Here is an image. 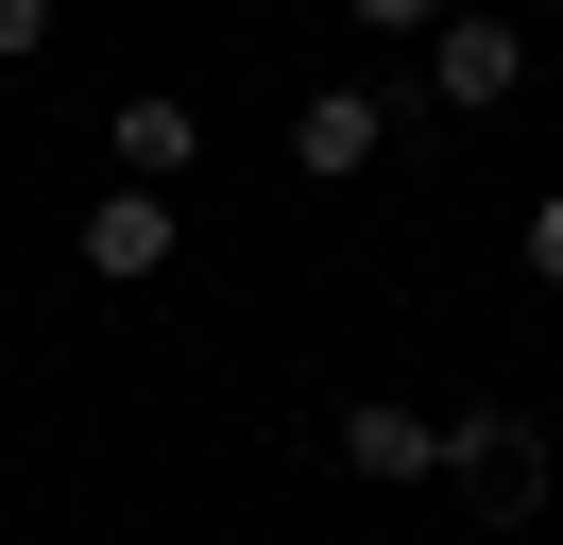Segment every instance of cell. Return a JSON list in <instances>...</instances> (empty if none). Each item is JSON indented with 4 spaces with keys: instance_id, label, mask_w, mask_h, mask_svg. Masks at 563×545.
I'll return each instance as SVG.
<instances>
[{
    "instance_id": "obj_2",
    "label": "cell",
    "mask_w": 563,
    "mask_h": 545,
    "mask_svg": "<svg viewBox=\"0 0 563 545\" xmlns=\"http://www.w3.org/2000/svg\"><path fill=\"white\" fill-rule=\"evenodd\" d=\"M410 52H427V102H444V120H495V102L529 86V34H512V18H461V0L410 34Z\"/></svg>"
},
{
    "instance_id": "obj_8",
    "label": "cell",
    "mask_w": 563,
    "mask_h": 545,
    "mask_svg": "<svg viewBox=\"0 0 563 545\" xmlns=\"http://www.w3.org/2000/svg\"><path fill=\"white\" fill-rule=\"evenodd\" d=\"M342 18H358V34H427L444 0H342Z\"/></svg>"
},
{
    "instance_id": "obj_10",
    "label": "cell",
    "mask_w": 563,
    "mask_h": 545,
    "mask_svg": "<svg viewBox=\"0 0 563 545\" xmlns=\"http://www.w3.org/2000/svg\"><path fill=\"white\" fill-rule=\"evenodd\" d=\"M0 188H18V154H0Z\"/></svg>"
},
{
    "instance_id": "obj_4",
    "label": "cell",
    "mask_w": 563,
    "mask_h": 545,
    "mask_svg": "<svg viewBox=\"0 0 563 545\" xmlns=\"http://www.w3.org/2000/svg\"><path fill=\"white\" fill-rule=\"evenodd\" d=\"M86 272H103V290H154V272H172V188L120 170V188L86 204Z\"/></svg>"
},
{
    "instance_id": "obj_9",
    "label": "cell",
    "mask_w": 563,
    "mask_h": 545,
    "mask_svg": "<svg viewBox=\"0 0 563 545\" xmlns=\"http://www.w3.org/2000/svg\"><path fill=\"white\" fill-rule=\"evenodd\" d=\"M529 272H547V290H563V188L529 204Z\"/></svg>"
},
{
    "instance_id": "obj_6",
    "label": "cell",
    "mask_w": 563,
    "mask_h": 545,
    "mask_svg": "<svg viewBox=\"0 0 563 545\" xmlns=\"http://www.w3.org/2000/svg\"><path fill=\"white\" fill-rule=\"evenodd\" d=\"M103 154L137 170V188H188V154H206V120H188L172 86H137V102H120V120H103Z\"/></svg>"
},
{
    "instance_id": "obj_3",
    "label": "cell",
    "mask_w": 563,
    "mask_h": 545,
    "mask_svg": "<svg viewBox=\"0 0 563 545\" xmlns=\"http://www.w3.org/2000/svg\"><path fill=\"white\" fill-rule=\"evenodd\" d=\"M342 477H376V494H427V477H444V443H461V409H410V392H358L342 426Z\"/></svg>"
},
{
    "instance_id": "obj_5",
    "label": "cell",
    "mask_w": 563,
    "mask_h": 545,
    "mask_svg": "<svg viewBox=\"0 0 563 545\" xmlns=\"http://www.w3.org/2000/svg\"><path fill=\"white\" fill-rule=\"evenodd\" d=\"M376 136H393V102H376V86H308V102H290L308 188H358V170H376Z\"/></svg>"
},
{
    "instance_id": "obj_1",
    "label": "cell",
    "mask_w": 563,
    "mask_h": 545,
    "mask_svg": "<svg viewBox=\"0 0 563 545\" xmlns=\"http://www.w3.org/2000/svg\"><path fill=\"white\" fill-rule=\"evenodd\" d=\"M444 477H461V511H478V529H529V511H547V426H529V409H461Z\"/></svg>"
},
{
    "instance_id": "obj_7",
    "label": "cell",
    "mask_w": 563,
    "mask_h": 545,
    "mask_svg": "<svg viewBox=\"0 0 563 545\" xmlns=\"http://www.w3.org/2000/svg\"><path fill=\"white\" fill-rule=\"evenodd\" d=\"M52 52V0H0V68H35Z\"/></svg>"
}]
</instances>
